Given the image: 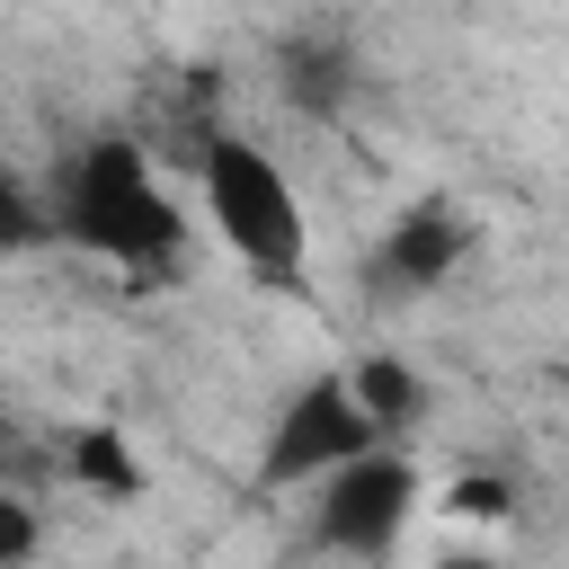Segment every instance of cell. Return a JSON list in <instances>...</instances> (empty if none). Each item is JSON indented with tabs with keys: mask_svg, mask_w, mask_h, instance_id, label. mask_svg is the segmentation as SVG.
Masks as SVG:
<instances>
[{
	"mask_svg": "<svg viewBox=\"0 0 569 569\" xmlns=\"http://www.w3.org/2000/svg\"><path fill=\"white\" fill-rule=\"evenodd\" d=\"M53 222H62L80 249L116 258L124 276H160V267H178V249H187V213H178V196L160 187V169H151L142 142H124V133L80 142Z\"/></svg>",
	"mask_w": 569,
	"mask_h": 569,
	"instance_id": "6da1fadb",
	"label": "cell"
},
{
	"mask_svg": "<svg viewBox=\"0 0 569 569\" xmlns=\"http://www.w3.org/2000/svg\"><path fill=\"white\" fill-rule=\"evenodd\" d=\"M196 187H204V213H213L222 249H231L249 276L293 284V276L311 267V213H302L293 178H284L258 142H240V133H204V151H196Z\"/></svg>",
	"mask_w": 569,
	"mask_h": 569,
	"instance_id": "7a4b0ae2",
	"label": "cell"
},
{
	"mask_svg": "<svg viewBox=\"0 0 569 569\" xmlns=\"http://www.w3.org/2000/svg\"><path fill=\"white\" fill-rule=\"evenodd\" d=\"M365 453H382V427L356 409L347 373H311V382L276 409L267 453H258V480H267V489H320L329 471H347V462H365Z\"/></svg>",
	"mask_w": 569,
	"mask_h": 569,
	"instance_id": "3957f363",
	"label": "cell"
},
{
	"mask_svg": "<svg viewBox=\"0 0 569 569\" xmlns=\"http://www.w3.org/2000/svg\"><path fill=\"white\" fill-rule=\"evenodd\" d=\"M409 516H418V462L391 453V445L311 489V542L338 551V560H382L409 533Z\"/></svg>",
	"mask_w": 569,
	"mask_h": 569,
	"instance_id": "277c9868",
	"label": "cell"
},
{
	"mask_svg": "<svg viewBox=\"0 0 569 569\" xmlns=\"http://www.w3.org/2000/svg\"><path fill=\"white\" fill-rule=\"evenodd\" d=\"M462 258H471V222H462L453 204H409V213L373 240L365 284H373L382 302H418V293L453 284V267H462Z\"/></svg>",
	"mask_w": 569,
	"mask_h": 569,
	"instance_id": "5b68a950",
	"label": "cell"
},
{
	"mask_svg": "<svg viewBox=\"0 0 569 569\" xmlns=\"http://www.w3.org/2000/svg\"><path fill=\"white\" fill-rule=\"evenodd\" d=\"M347 391H356V409H365L382 436H400L409 418H427V382H418L400 356H356V365H347Z\"/></svg>",
	"mask_w": 569,
	"mask_h": 569,
	"instance_id": "8992f818",
	"label": "cell"
},
{
	"mask_svg": "<svg viewBox=\"0 0 569 569\" xmlns=\"http://www.w3.org/2000/svg\"><path fill=\"white\" fill-rule=\"evenodd\" d=\"M284 98H293L302 116H338V107L356 98V53H347V44H293V53H284Z\"/></svg>",
	"mask_w": 569,
	"mask_h": 569,
	"instance_id": "52a82bcc",
	"label": "cell"
},
{
	"mask_svg": "<svg viewBox=\"0 0 569 569\" xmlns=\"http://www.w3.org/2000/svg\"><path fill=\"white\" fill-rule=\"evenodd\" d=\"M62 471H71L80 489H98V498H142V462L124 453L116 427H80V436L62 445Z\"/></svg>",
	"mask_w": 569,
	"mask_h": 569,
	"instance_id": "ba28073f",
	"label": "cell"
},
{
	"mask_svg": "<svg viewBox=\"0 0 569 569\" xmlns=\"http://www.w3.org/2000/svg\"><path fill=\"white\" fill-rule=\"evenodd\" d=\"M445 507H453L462 525H507V516H516V480H507V471H462V480L445 489Z\"/></svg>",
	"mask_w": 569,
	"mask_h": 569,
	"instance_id": "9c48e42d",
	"label": "cell"
},
{
	"mask_svg": "<svg viewBox=\"0 0 569 569\" xmlns=\"http://www.w3.org/2000/svg\"><path fill=\"white\" fill-rule=\"evenodd\" d=\"M44 231H53V213H44V204L27 196V178L0 160V249H36Z\"/></svg>",
	"mask_w": 569,
	"mask_h": 569,
	"instance_id": "30bf717a",
	"label": "cell"
},
{
	"mask_svg": "<svg viewBox=\"0 0 569 569\" xmlns=\"http://www.w3.org/2000/svg\"><path fill=\"white\" fill-rule=\"evenodd\" d=\"M44 551V516H36V498L27 489H0V569H27Z\"/></svg>",
	"mask_w": 569,
	"mask_h": 569,
	"instance_id": "8fae6325",
	"label": "cell"
},
{
	"mask_svg": "<svg viewBox=\"0 0 569 569\" xmlns=\"http://www.w3.org/2000/svg\"><path fill=\"white\" fill-rule=\"evenodd\" d=\"M436 569H498V560H489V551H445Z\"/></svg>",
	"mask_w": 569,
	"mask_h": 569,
	"instance_id": "7c38bea8",
	"label": "cell"
}]
</instances>
